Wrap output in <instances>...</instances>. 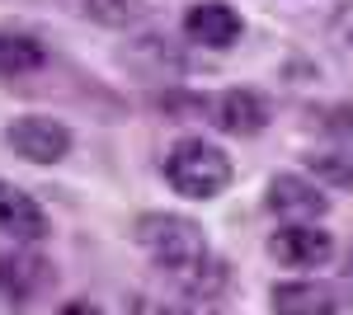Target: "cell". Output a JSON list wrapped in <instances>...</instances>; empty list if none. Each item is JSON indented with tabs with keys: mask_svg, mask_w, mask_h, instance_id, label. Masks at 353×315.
<instances>
[{
	"mask_svg": "<svg viewBox=\"0 0 353 315\" xmlns=\"http://www.w3.org/2000/svg\"><path fill=\"white\" fill-rule=\"evenodd\" d=\"M137 245L161 263L170 278H184L198 263L208 259V245H203V226L189 216H174V212H146L137 216Z\"/></svg>",
	"mask_w": 353,
	"mask_h": 315,
	"instance_id": "cell-1",
	"label": "cell"
},
{
	"mask_svg": "<svg viewBox=\"0 0 353 315\" xmlns=\"http://www.w3.org/2000/svg\"><path fill=\"white\" fill-rule=\"evenodd\" d=\"M165 179L179 198H217L231 184V160L203 136H179L165 156Z\"/></svg>",
	"mask_w": 353,
	"mask_h": 315,
	"instance_id": "cell-2",
	"label": "cell"
},
{
	"mask_svg": "<svg viewBox=\"0 0 353 315\" xmlns=\"http://www.w3.org/2000/svg\"><path fill=\"white\" fill-rule=\"evenodd\" d=\"M269 254L278 263H288V268H316V263H325L334 254V236L311 226V221H288V226H278L269 236Z\"/></svg>",
	"mask_w": 353,
	"mask_h": 315,
	"instance_id": "cell-3",
	"label": "cell"
},
{
	"mask_svg": "<svg viewBox=\"0 0 353 315\" xmlns=\"http://www.w3.org/2000/svg\"><path fill=\"white\" fill-rule=\"evenodd\" d=\"M10 146H14V156L33 160V165H57V160L71 151V132L61 128L57 118L28 113V118H14L10 123Z\"/></svg>",
	"mask_w": 353,
	"mask_h": 315,
	"instance_id": "cell-4",
	"label": "cell"
},
{
	"mask_svg": "<svg viewBox=\"0 0 353 315\" xmlns=\"http://www.w3.org/2000/svg\"><path fill=\"white\" fill-rule=\"evenodd\" d=\"M264 203H269L273 216H283V221H316V216H325L330 203L325 193L316 184H306L301 174H278L264 193Z\"/></svg>",
	"mask_w": 353,
	"mask_h": 315,
	"instance_id": "cell-5",
	"label": "cell"
},
{
	"mask_svg": "<svg viewBox=\"0 0 353 315\" xmlns=\"http://www.w3.org/2000/svg\"><path fill=\"white\" fill-rule=\"evenodd\" d=\"M0 231L10 240H24V245L48 236V212L38 207V198L24 193L19 184H5V179H0Z\"/></svg>",
	"mask_w": 353,
	"mask_h": 315,
	"instance_id": "cell-6",
	"label": "cell"
},
{
	"mask_svg": "<svg viewBox=\"0 0 353 315\" xmlns=\"http://www.w3.org/2000/svg\"><path fill=\"white\" fill-rule=\"evenodd\" d=\"M52 263L38 259V254H5L0 259V296H10V301H33V296H43V292L52 287Z\"/></svg>",
	"mask_w": 353,
	"mask_h": 315,
	"instance_id": "cell-7",
	"label": "cell"
},
{
	"mask_svg": "<svg viewBox=\"0 0 353 315\" xmlns=\"http://www.w3.org/2000/svg\"><path fill=\"white\" fill-rule=\"evenodd\" d=\"M184 33L198 48H231L241 38V14L231 5H221V0H203V5H189Z\"/></svg>",
	"mask_w": 353,
	"mask_h": 315,
	"instance_id": "cell-8",
	"label": "cell"
},
{
	"mask_svg": "<svg viewBox=\"0 0 353 315\" xmlns=\"http://www.w3.org/2000/svg\"><path fill=\"white\" fill-rule=\"evenodd\" d=\"M217 123L226 132H236V136H254V132L269 123V99H264L259 90H250V85H236V90L221 94Z\"/></svg>",
	"mask_w": 353,
	"mask_h": 315,
	"instance_id": "cell-9",
	"label": "cell"
},
{
	"mask_svg": "<svg viewBox=\"0 0 353 315\" xmlns=\"http://www.w3.org/2000/svg\"><path fill=\"white\" fill-rule=\"evenodd\" d=\"M273 315H334V292L325 283H278Z\"/></svg>",
	"mask_w": 353,
	"mask_h": 315,
	"instance_id": "cell-10",
	"label": "cell"
},
{
	"mask_svg": "<svg viewBox=\"0 0 353 315\" xmlns=\"http://www.w3.org/2000/svg\"><path fill=\"white\" fill-rule=\"evenodd\" d=\"M43 66V43L28 33H0V76H24Z\"/></svg>",
	"mask_w": 353,
	"mask_h": 315,
	"instance_id": "cell-11",
	"label": "cell"
},
{
	"mask_svg": "<svg viewBox=\"0 0 353 315\" xmlns=\"http://www.w3.org/2000/svg\"><path fill=\"white\" fill-rule=\"evenodd\" d=\"M311 170H316V179H325L334 188H353V146L349 151H321V156H311Z\"/></svg>",
	"mask_w": 353,
	"mask_h": 315,
	"instance_id": "cell-12",
	"label": "cell"
},
{
	"mask_svg": "<svg viewBox=\"0 0 353 315\" xmlns=\"http://www.w3.org/2000/svg\"><path fill=\"white\" fill-rule=\"evenodd\" d=\"M85 14L94 24H113V28H128L137 19V0H81Z\"/></svg>",
	"mask_w": 353,
	"mask_h": 315,
	"instance_id": "cell-13",
	"label": "cell"
},
{
	"mask_svg": "<svg viewBox=\"0 0 353 315\" xmlns=\"http://www.w3.org/2000/svg\"><path fill=\"white\" fill-rule=\"evenodd\" d=\"M57 315H104V311H99L94 301H66V306H61Z\"/></svg>",
	"mask_w": 353,
	"mask_h": 315,
	"instance_id": "cell-14",
	"label": "cell"
},
{
	"mask_svg": "<svg viewBox=\"0 0 353 315\" xmlns=\"http://www.w3.org/2000/svg\"><path fill=\"white\" fill-rule=\"evenodd\" d=\"M339 33L353 43V5H349V10H339Z\"/></svg>",
	"mask_w": 353,
	"mask_h": 315,
	"instance_id": "cell-15",
	"label": "cell"
},
{
	"mask_svg": "<svg viewBox=\"0 0 353 315\" xmlns=\"http://www.w3.org/2000/svg\"><path fill=\"white\" fill-rule=\"evenodd\" d=\"M349 296H353V254H349Z\"/></svg>",
	"mask_w": 353,
	"mask_h": 315,
	"instance_id": "cell-16",
	"label": "cell"
}]
</instances>
